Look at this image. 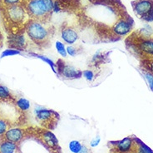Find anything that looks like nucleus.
I'll return each mask as SVG.
<instances>
[{
	"instance_id": "obj_1",
	"label": "nucleus",
	"mask_w": 153,
	"mask_h": 153,
	"mask_svg": "<svg viewBox=\"0 0 153 153\" xmlns=\"http://www.w3.org/2000/svg\"><path fill=\"white\" fill-rule=\"evenodd\" d=\"M0 11L3 13L6 24L11 27L19 28L25 25L30 20V17L27 14L26 9L23 4H15L10 6H5L0 4Z\"/></svg>"
},
{
	"instance_id": "obj_2",
	"label": "nucleus",
	"mask_w": 153,
	"mask_h": 153,
	"mask_svg": "<svg viewBox=\"0 0 153 153\" xmlns=\"http://www.w3.org/2000/svg\"><path fill=\"white\" fill-rule=\"evenodd\" d=\"M31 19L45 22L53 11V0H23V4Z\"/></svg>"
},
{
	"instance_id": "obj_3",
	"label": "nucleus",
	"mask_w": 153,
	"mask_h": 153,
	"mask_svg": "<svg viewBox=\"0 0 153 153\" xmlns=\"http://www.w3.org/2000/svg\"><path fill=\"white\" fill-rule=\"evenodd\" d=\"M24 29L28 38L38 45L46 43L50 38V29L44 22L30 19L25 25Z\"/></svg>"
},
{
	"instance_id": "obj_4",
	"label": "nucleus",
	"mask_w": 153,
	"mask_h": 153,
	"mask_svg": "<svg viewBox=\"0 0 153 153\" xmlns=\"http://www.w3.org/2000/svg\"><path fill=\"white\" fill-rule=\"evenodd\" d=\"M57 75L61 76L64 79L74 80L79 79L82 76V72L74 68L73 66L67 64L66 62L59 60L57 63Z\"/></svg>"
},
{
	"instance_id": "obj_5",
	"label": "nucleus",
	"mask_w": 153,
	"mask_h": 153,
	"mask_svg": "<svg viewBox=\"0 0 153 153\" xmlns=\"http://www.w3.org/2000/svg\"><path fill=\"white\" fill-rule=\"evenodd\" d=\"M115 150L118 153H136L137 145L134 138L125 137L123 140L112 143Z\"/></svg>"
},
{
	"instance_id": "obj_6",
	"label": "nucleus",
	"mask_w": 153,
	"mask_h": 153,
	"mask_svg": "<svg viewBox=\"0 0 153 153\" xmlns=\"http://www.w3.org/2000/svg\"><path fill=\"white\" fill-rule=\"evenodd\" d=\"M35 117L39 123L42 124H50L53 123V121L57 118V113L51 109L44 108V107H38L35 109Z\"/></svg>"
},
{
	"instance_id": "obj_7",
	"label": "nucleus",
	"mask_w": 153,
	"mask_h": 153,
	"mask_svg": "<svg viewBox=\"0 0 153 153\" xmlns=\"http://www.w3.org/2000/svg\"><path fill=\"white\" fill-rule=\"evenodd\" d=\"M132 6L135 13L139 18L144 19L153 8V0H137Z\"/></svg>"
},
{
	"instance_id": "obj_8",
	"label": "nucleus",
	"mask_w": 153,
	"mask_h": 153,
	"mask_svg": "<svg viewBox=\"0 0 153 153\" xmlns=\"http://www.w3.org/2000/svg\"><path fill=\"white\" fill-rule=\"evenodd\" d=\"M131 28L132 23L130 22V19H122L115 23L112 27V32L118 37H123L128 34L131 31Z\"/></svg>"
},
{
	"instance_id": "obj_9",
	"label": "nucleus",
	"mask_w": 153,
	"mask_h": 153,
	"mask_svg": "<svg viewBox=\"0 0 153 153\" xmlns=\"http://www.w3.org/2000/svg\"><path fill=\"white\" fill-rule=\"evenodd\" d=\"M4 140H7L13 143H19L22 141L24 137L23 131L19 127H12L8 128L7 131L3 135Z\"/></svg>"
},
{
	"instance_id": "obj_10",
	"label": "nucleus",
	"mask_w": 153,
	"mask_h": 153,
	"mask_svg": "<svg viewBox=\"0 0 153 153\" xmlns=\"http://www.w3.org/2000/svg\"><path fill=\"white\" fill-rule=\"evenodd\" d=\"M9 39L10 41L8 42V45L11 47V48L22 51V49H24L27 45V38L23 33H15L9 37Z\"/></svg>"
},
{
	"instance_id": "obj_11",
	"label": "nucleus",
	"mask_w": 153,
	"mask_h": 153,
	"mask_svg": "<svg viewBox=\"0 0 153 153\" xmlns=\"http://www.w3.org/2000/svg\"><path fill=\"white\" fill-rule=\"evenodd\" d=\"M61 38L65 43L68 45H73L78 40V33L73 27H66L62 30Z\"/></svg>"
},
{
	"instance_id": "obj_12",
	"label": "nucleus",
	"mask_w": 153,
	"mask_h": 153,
	"mask_svg": "<svg viewBox=\"0 0 153 153\" xmlns=\"http://www.w3.org/2000/svg\"><path fill=\"white\" fill-rule=\"evenodd\" d=\"M138 50L147 57H153V39L142 38L137 43Z\"/></svg>"
},
{
	"instance_id": "obj_13",
	"label": "nucleus",
	"mask_w": 153,
	"mask_h": 153,
	"mask_svg": "<svg viewBox=\"0 0 153 153\" xmlns=\"http://www.w3.org/2000/svg\"><path fill=\"white\" fill-rule=\"evenodd\" d=\"M42 137L43 142L51 148H56L58 146V140L56 137V136L53 132H51L50 131H43Z\"/></svg>"
},
{
	"instance_id": "obj_14",
	"label": "nucleus",
	"mask_w": 153,
	"mask_h": 153,
	"mask_svg": "<svg viewBox=\"0 0 153 153\" xmlns=\"http://www.w3.org/2000/svg\"><path fill=\"white\" fill-rule=\"evenodd\" d=\"M17 148V144L9 142L7 140H3L0 142V153H13Z\"/></svg>"
},
{
	"instance_id": "obj_15",
	"label": "nucleus",
	"mask_w": 153,
	"mask_h": 153,
	"mask_svg": "<svg viewBox=\"0 0 153 153\" xmlns=\"http://www.w3.org/2000/svg\"><path fill=\"white\" fill-rule=\"evenodd\" d=\"M30 56L32 57H37L38 59H40V60H42L45 63H47L48 65L50 66V68L51 69L53 70V72L55 74H57V63H55L52 59H50L49 57H46V56H43V55H40V54L38 53H29Z\"/></svg>"
},
{
	"instance_id": "obj_16",
	"label": "nucleus",
	"mask_w": 153,
	"mask_h": 153,
	"mask_svg": "<svg viewBox=\"0 0 153 153\" xmlns=\"http://www.w3.org/2000/svg\"><path fill=\"white\" fill-rule=\"evenodd\" d=\"M14 104L19 111H23V112L28 111L31 107L30 102L26 98H23V97H20L19 99L16 100Z\"/></svg>"
},
{
	"instance_id": "obj_17",
	"label": "nucleus",
	"mask_w": 153,
	"mask_h": 153,
	"mask_svg": "<svg viewBox=\"0 0 153 153\" xmlns=\"http://www.w3.org/2000/svg\"><path fill=\"white\" fill-rule=\"evenodd\" d=\"M0 101H4V102L13 101V97L11 94L9 89L3 85H0Z\"/></svg>"
},
{
	"instance_id": "obj_18",
	"label": "nucleus",
	"mask_w": 153,
	"mask_h": 153,
	"mask_svg": "<svg viewBox=\"0 0 153 153\" xmlns=\"http://www.w3.org/2000/svg\"><path fill=\"white\" fill-rule=\"evenodd\" d=\"M137 148H136V153H153V150L150 148L148 146H146L145 143L139 140L137 138L134 137Z\"/></svg>"
},
{
	"instance_id": "obj_19",
	"label": "nucleus",
	"mask_w": 153,
	"mask_h": 153,
	"mask_svg": "<svg viewBox=\"0 0 153 153\" xmlns=\"http://www.w3.org/2000/svg\"><path fill=\"white\" fill-rule=\"evenodd\" d=\"M55 48H56V50H57V53L59 54L61 57H66L68 56V53H67V47L65 46V44L63 43L61 41H57L55 42Z\"/></svg>"
},
{
	"instance_id": "obj_20",
	"label": "nucleus",
	"mask_w": 153,
	"mask_h": 153,
	"mask_svg": "<svg viewBox=\"0 0 153 153\" xmlns=\"http://www.w3.org/2000/svg\"><path fill=\"white\" fill-rule=\"evenodd\" d=\"M82 143L76 140L71 141L68 144V148L72 153H78L82 149Z\"/></svg>"
},
{
	"instance_id": "obj_21",
	"label": "nucleus",
	"mask_w": 153,
	"mask_h": 153,
	"mask_svg": "<svg viewBox=\"0 0 153 153\" xmlns=\"http://www.w3.org/2000/svg\"><path fill=\"white\" fill-rule=\"evenodd\" d=\"M142 73H143V76L145 77V80L147 82L150 90L153 92V74L148 70H144Z\"/></svg>"
},
{
	"instance_id": "obj_22",
	"label": "nucleus",
	"mask_w": 153,
	"mask_h": 153,
	"mask_svg": "<svg viewBox=\"0 0 153 153\" xmlns=\"http://www.w3.org/2000/svg\"><path fill=\"white\" fill-rule=\"evenodd\" d=\"M21 54V51L14 48H8V49L4 50V52L1 53V58L5 57H11V56H15V55H19Z\"/></svg>"
},
{
	"instance_id": "obj_23",
	"label": "nucleus",
	"mask_w": 153,
	"mask_h": 153,
	"mask_svg": "<svg viewBox=\"0 0 153 153\" xmlns=\"http://www.w3.org/2000/svg\"><path fill=\"white\" fill-rule=\"evenodd\" d=\"M152 33L153 28L148 24L145 25V27L141 29V33L142 36H143V38H150V37L152 35Z\"/></svg>"
},
{
	"instance_id": "obj_24",
	"label": "nucleus",
	"mask_w": 153,
	"mask_h": 153,
	"mask_svg": "<svg viewBox=\"0 0 153 153\" xmlns=\"http://www.w3.org/2000/svg\"><path fill=\"white\" fill-rule=\"evenodd\" d=\"M8 129V122L6 119L0 117V137H2Z\"/></svg>"
},
{
	"instance_id": "obj_25",
	"label": "nucleus",
	"mask_w": 153,
	"mask_h": 153,
	"mask_svg": "<svg viewBox=\"0 0 153 153\" xmlns=\"http://www.w3.org/2000/svg\"><path fill=\"white\" fill-rule=\"evenodd\" d=\"M82 76L88 82H92L95 79V74L93 73V71L90 69H87L82 72Z\"/></svg>"
},
{
	"instance_id": "obj_26",
	"label": "nucleus",
	"mask_w": 153,
	"mask_h": 153,
	"mask_svg": "<svg viewBox=\"0 0 153 153\" xmlns=\"http://www.w3.org/2000/svg\"><path fill=\"white\" fill-rule=\"evenodd\" d=\"M66 48H67V53L70 57H75L80 53L78 48L76 47L73 46V45H68Z\"/></svg>"
},
{
	"instance_id": "obj_27",
	"label": "nucleus",
	"mask_w": 153,
	"mask_h": 153,
	"mask_svg": "<svg viewBox=\"0 0 153 153\" xmlns=\"http://www.w3.org/2000/svg\"><path fill=\"white\" fill-rule=\"evenodd\" d=\"M23 0H0V4L5 6L15 5V4H22Z\"/></svg>"
},
{
	"instance_id": "obj_28",
	"label": "nucleus",
	"mask_w": 153,
	"mask_h": 153,
	"mask_svg": "<svg viewBox=\"0 0 153 153\" xmlns=\"http://www.w3.org/2000/svg\"><path fill=\"white\" fill-rule=\"evenodd\" d=\"M100 142H101V137L99 136H97L90 142V146L91 147H97L100 144Z\"/></svg>"
},
{
	"instance_id": "obj_29",
	"label": "nucleus",
	"mask_w": 153,
	"mask_h": 153,
	"mask_svg": "<svg viewBox=\"0 0 153 153\" xmlns=\"http://www.w3.org/2000/svg\"><path fill=\"white\" fill-rule=\"evenodd\" d=\"M146 70L150 71L153 74V58L148 59L146 62Z\"/></svg>"
},
{
	"instance_id": "obj_30",
	"label": "nucleus",
	"mask_w": 153,
	"mask_h": 153,
	"mask_svg": "<svg viewBox=\"0 0 153 153\" xmlns=\"http://www.w3.org/2000/svg\"><path fill=\"white\" fill-rule=\"evenodd\" d=\"M143 19L145 20L146 22H148V23L153 22V8H152V10L148 13V14Z\"/></svg>"
},
{
	"instance_id": "obj_31",
	"label": "nucleus",
	"mask_w": 153,
	"mask_h": 153,
	"mask_svg": "<svg viewBox=\"0 0 153 153\" xmlns=\"http://www.w3.org/2000/svg\"><path fill=\"white\" fill-rule=\"evenodd\" d=\"M78 153H91V151H90V149L88 148V146L82 145V149H81V151Z\"/></svg>"
},
{
	"instance_id": "obj_32",
	"label": "nucleus",
	"mask_w": 153,
	"mask_h": 153,
	"mask_svg": "<svg viewBox=\"0 0 153 153\" xmlns=\"http://www.w3.org/2000/svg\"><path fill=\"white\" fill-rule=\"evenodd\" d=\"M2 42H3V36H2V33H0V47L2 46Z\"/></svg>"
}]
</instances>
